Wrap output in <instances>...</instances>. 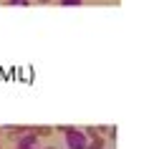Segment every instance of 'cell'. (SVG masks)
Instances as JSON below:
<instances>
[{
  "label": "cell",
  "mask_w": 149,
  "mask_h": 149,
  "mask_svg": "<svg viewBox=\"0 0 149 149\" xmlns=\"http://www.w3.org/2000/svg\"><path fill=\"white\" fill-rule=\"evenodd\" d=\"M31 0H8V5H28Z\"/></svg>",
  "instance_id": "7"
},
{
  "label": "cell",
  "mask_w": 149,
  "mask_h": 149,
  "mask_svg": "<svg viewBox=\"0 0 149 149\" xmlns=\"http://www.w3.org/2000/svg\"><path fill=\"white\" fill-rule=\"evenodd\" d=\"M84 134L91 139V136H96V134H99V129H96V126H86V129H84Z\"/></svg>",
  "instance_id": "5"
},
{
  "label": "cell",
  "mask_w": 149,
  "mask_h": 149,
  "mask_svg": "<svg viewBox=\"0 0 149 149\" xmlns=\"http://www.w3.org/2000/svg\"><path fill=\"white\" fill-rule=\"evenodd\" d=\"M0 136H3V126H0Z\"/></svg>",
  "instance_id": "10"
},
{
  "label": "cell",
  "mask_w": 149,
  "mask_h": 149,
  "mask_svg": "<svg viewBox=\"0 0 149 149\" xmlns=\"http://www.w3.org/2000/svg\"><path fill=\"white\" fill-rule=\"evenodd\" d=\"M58 132L66 134V149H86L88 136L84 134V129H76V126H58Z\"/></svg>",
  "instance_id": "1"
},
{
  "label": "cell",
  "mask_w": 149,
  "mask_h": 149,
  "mask_svg": "<svg viewBox=\"0 0 149 149\" xmlns=\"http://www.w3.org/2000/svg\"><path fill=\"white\" fill-rule=\"evenodd\" d=\"M43 149H56V147H43Z\"/></svg>",
  "instance_id": "9"
},
{
  "label": "cell",
  "mask_w": 149,
  "mask_h": 149,
  "mask_svg": "<svg viewBox=\"0 0 149 149\" xmlns=\"http://www.w3.org/2000/svg\"><path fill=\"white\" fill-rule=\"evenodd\" d=\"M104 144H106V141H104V136H99V134H96V136H91V139H88L86 149H104Z\"/></svg>",
  "instance_id": "3"
},
{
  "label": "cell",
  "mask_w": 149,
  "mask_h": 149,
  "mask_svg": "<svg viewBox=\"0 0 149 149\" xmlns=\"http://www.w3.org/2000/svg\"><path fill=\"white\" fill-rule=\"evenodd\" d=\"M31 132L36 134V136H51L53 129H51V126H36V129H31Z\"/></svg>",
  "instance_id": "4"
},
{
  "label": "cell",
  "mask_w": 149,
  "mask_h": 149,
  "mask_svg": "<svg viewBox=\"0 0 149 149\" xmlns=\"http://www.w3.org/2000/svg\"><path fill=\"white\" fill-rule=\"evenodd\" d=\"M38 139H40V136H36V134L28 129L25 134H20V136L15 139V149H40L38 147Z\"/></svg>",
  "instance_id": "2"
},
{
  "label": "cell",
  "mask_w": 149,
  "mask_h": 149,
  "mask_svg": "<svg viewBox=\"0 0 149 149\" xmlns=\"http://www.w3.org/2000/svg\"><path fill=\"white\" fill-rule=\"evenodd\" d=\"M58 3H61V5H81L84 0H58Z\"/></svg>",
  "instance_id": "6"
},
{
  "label": "cell",
  "mask_w": 149,
  "mask_h": 149,
  "mask_svg": "<svg viewBox=\"0 0 149 149\" xmlns=\"http://www.w3.org/2000/svg\"><path fill=\"white\" fill-rule=\"evenodd\" d=\"M38 3H51V0H38Z\"/></svg>",
  "instance_id": "8"
}]
</instances>
